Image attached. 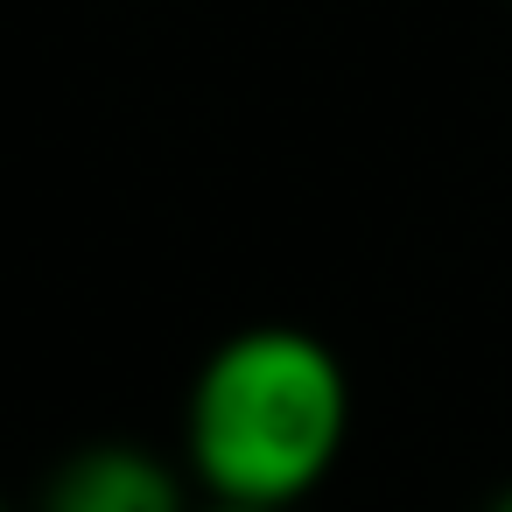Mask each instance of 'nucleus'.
Listing matches in <instances>:
<instances>
[{"label":"nucleus","mask_w":512,"mask_h":512,"mask_svg":"<svg viewBox=\"0 0 512 512\" xmlns=\"http://www.w3.org/2000/svg\"><path fill=\"white\" fill-rule=\"evenodd\" d=\"M0 512H8V505H0Z\"/></svg>","instance_id":"5"},{"label":"nucleus","mask_w":512,"mask_h":512,"mask_svg":"<svg viewBox=\"0 0 512 512\" xmlns=\"http://www.w3.org/2000/svg\"><path fill=\"white\" fill-rule=\"evenodd\" d=\"M484 512H512V491H498V498H491V505H484Z\"/></svg>","instance_id":"4"},{"label":"nucleus","mask_w":512,"mask_h":512,"mask_svg":"<svg viewBox=\"0 0 512 512\" xmlns=\"http://www.w3.org/2000/svg\"><path fill=\"white\" fill-rule=\"evenodd\" d=\"M43 512H190V498H183V477L155 449L85 442L50 470Z\"/></svg>","instance_id":"2"},{"label":"nucleus","mask_w":512,"mask_h":512,"mask_svg":"<svg viewBox=\"0 0 512 512\" xmlns=\"http://www.w3.org/2000/svg\"><path fill=\"white\" fill-rule=\"evenodd\" d=\"M190 512H295V505H239V498H204Z\"/></svg>","instance_id":"3"},{"label":"nucleus","mask_w":512,"mask_h":512,"mask_svg":"<svg viewBox=\"0 0 512 512\" xmlns=\"http://www.w3.org/2000/svg\"><path fill=\"white\" fill-rule=\"evenodd\" d=\"M344 435H351L344 358L295 323H253L225 337L190 379L183 463L204 484V498L302 505L337 470Z\"/></svg>","instance_id":"1"}]
</instances>
